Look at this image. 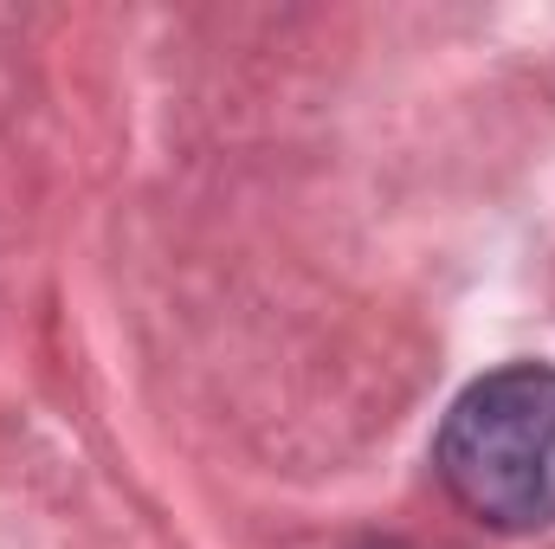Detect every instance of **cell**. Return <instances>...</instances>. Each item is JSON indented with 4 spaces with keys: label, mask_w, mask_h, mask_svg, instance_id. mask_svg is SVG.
<instances>
[{
    "label": "cell",
    "mask_w": 555,
    "mask_h": 549,
    "mask_svg": "<svg viewBox=\"0 0 555 549\" xmlns=\"http://www.w3.org/2000/svg\"><path fill=\"white\" fill-rule=\"evenodd\" d=\"M433 465L446 491L491 531L555 524V362H504L439 420Z\"/></svg>",
    "instance_id": "obj_1"
}]
</instances>
